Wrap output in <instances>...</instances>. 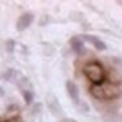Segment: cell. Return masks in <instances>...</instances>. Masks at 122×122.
Segmentation results:
<instances>
[{
    "mask_svg": "<svg viewBox=\"0 0 122 122\" xmlns=\"http://www.w3.org/2000/svg\"><path fill=\"white\" fill-rule=\"evenodd\" d=\"M82 73L92 84H102L106 81V69L99 61H87L82 66Z\"/></svg>",
    "mask_w": 122,
    "mask_h": 122,
    "instance_id": "6da1fadb",
    "label": "cell"
},
{
    "mask_svg": "<svg viewBox=\"0 0 122 122\" xmlns=\"http://www.w3.org/2000/svg\"><path fill=\"white\" fill-rule=\"evenodd\" d=\"M66 91H68V96L73 99V102H74L76 106L81 104V99H79V89H78V86H76L73 81H66Z\"/></svg>",
    "mask_w": 122,
    "mask_h": 122,
    "instance_id": "7a4b0ae2",
    "label": "cell"
},
{
    "mask_svg": "<svg viewBox=\"0 0 122 122\" xmlns=\"http://www.w3.org/2000/svg\"><path fill=\"white\" fill-rule=\"evenodd\" d=\"M31 21H33V15L31 13H23V15H20V18L17 20V30L18 31H23V30H26L30 25H31Z\"/></svg>",
    "mask_w": 122,
    "mask_h": 122,
    "instance_id": "3957f363",
    "label": "cell"
},
{
    "mask_svg": "<svg viewBox=\"0 0 122 122\" xmlns=\"http://www.w3.org/2000/svg\"><path fill=\"white\" fill-rule=\"evenodd\" d=\"M84 38L89 41V43H91V45H92V46H94L96 50H99V51H104V50H107V45H106V43H104L101 38L94 36V35H86Z\"/></svg>",
    "mask_w": 122,
    "mask_h": 122,
    "instance_id": "277c9868",
    "label": "cell"
},
{
    "mask_svg": "<svg viewBox=\"0 0 122 122\" xmlns=\"http://www.w3.org/2000/svg\"><path fill=\"white\" fill-rule=\"evenodd\" d=\"M69 45H71L73 51H74V53H78V55H81L82 51H84V43H82L81 38H71Z\"/></svg>",
    "mask_w": 122,
    "mask_h": 122,
    "instance_id": "5b68a950",
    "label": "cell"
},
{
    "mask_svg": "<svg viewBox=\"0 0 122 122\" xmlns=\"http://www.w3.org/2000/svg\"><path fill=\"white\" fill-rule=\"evenodd\" d=\"M2 78H3L5 81L15 82L17 79H18V71H15V69H7V71L2 74Z\"/></svg>",
    "mask_w": 122,
    "mask_h": 122,
    "instance_id": "8992f818",
    "label": "cell"
},
{
    "mask_svg": "<svg viewBox=\"0 0 122 122\" xmlns=\"http://www.w3.org/2000/svg\"><path fill=\"white\" fill-rule=\"evenodd\" d=\"M50 111L53 114H61V107H60V104H58L56 99H53V101L50 102Z\"/></svg>",
    "mask_w": 122,
    "mask_h": 122,
    "instance_id": "52a82bcc",
    "label": "cell"
},
{
    "mask_svg": "<svg viewBox=\"0 0 122 122\" xmlns=\"http://www.w3.org/2000/svg\"><path fill=\"white\" fill-rule=\"evenodd\" d=\"M21 94H23V99H25L26 104H31V101H33V91H25Z\"/></svg>",
    "mask_w": 122,
    "mask_h": 122,
    "instance_id": "ba28073f",
    "label": "cell"
},
{
    "mask_svg": "<svg viewBox=\"0 0 122 122\" xmlns=\"http://www.w3.org/2000/svg\"><path fill=\"white\" fill-rule=\"evenodd\" d=\"M60 122H76L74 119H63V121H60Z\"/></svg>",
    "mask_w": 122,
    "mask_h": 122,
    "instance_id": "9c48e42d",
    "label": "cell"
},
{
    "mask_svg": "<svg viewBox=\"0 0 122 122\" xmlns=\"http://www.w3.org/2000/svg\"><path fill=\"white\" fill-rule=\"evenodd\" d=\"M3 96V89H2V86H0V97Z\"/></svg>",
    "mask_w": 122,
    "mask_h": 122,
    "instance_id": "30bf717a",
    "label": "cell"
}]
</instances>
